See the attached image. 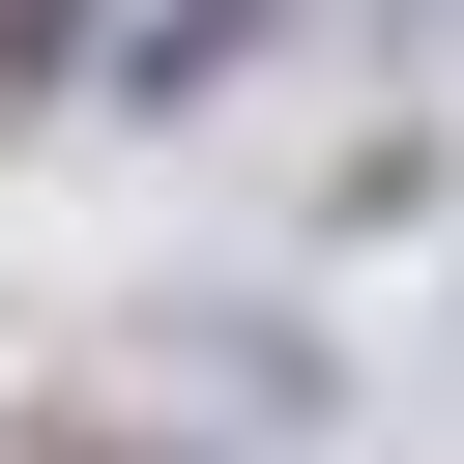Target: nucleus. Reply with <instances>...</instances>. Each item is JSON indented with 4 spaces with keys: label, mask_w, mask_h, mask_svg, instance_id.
<instances>
[{
    "label": "nucleus",
    "mask_w": 464,
    "mask_h": 464,
    "mask_svg": "<svg viewBox=\"0 0 464 464\" xmlns=\"http://www.w3.org/2000/svg\"><path fill=\"white\" fill-rule=\"evenodd\" d=\"M232 58H261V0H174V29H145V58H116V116H203V87H232Z\"/></svg>",
    "instance_id": "f257e3e1"
},
{
    "label": "nucleus",
    "mask_w": 464,
    "mask_h": 464,
    "mask_svg": "<svg viewBox=\"0 0 464 464\" xmlns=\"http://www.w3.org/2000/svg\"><path fill=\"white\" fill-rule=\"evenodd\" d=\"M29 87H87V0H0V116H29Z\"/></svg>",
    "instance_id": "f03ea898"
}]
</instances>
